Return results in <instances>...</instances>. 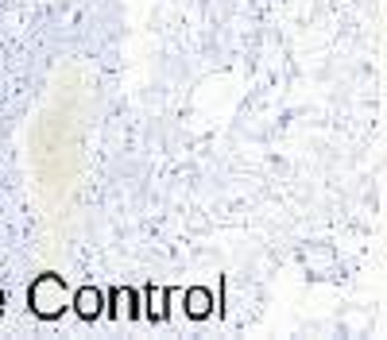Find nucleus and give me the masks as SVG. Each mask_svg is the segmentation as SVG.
Listing matches in <instances>:
<instances>
[{
  "label": "nucleus",
  "instance_id": "obj_1",
  "mask_svg": "<svg viewBox=\"0 0 387 340\" xmlns=\"http://www.w3.org/2000/svg\"><path fill=\"white\" fill-rule=\"evenodd\" d=\"M31 305H35L39 317H55V313H62V309H66V286H62V279L43 275L39 283L31 286Z\"/></svg>",
  "mask_w": 387,
  "mask_h": 340
},
{
  "label": "nucleus",
  "instance_id": "obj_2",
  "mask_svg": "<svg viewBox=\"0 0 387 340\" xmlns=\"http://www.w3.org/2000/svg\"><path fill=\"white\" fill-rule=\"evenodd\" d=\"M74 305H78V313H81V317H97V313H101V294L85 286V290H78Z\"/></svg>",
  "mask_w": 387,
  "mask_h": 340
},
{
  "label": "nucleus",
  "instance_id": "obj_3",
  "mask_svg": "<svg viewBox=\"0 0 387 340\" xmlns=\"http://www.w3.org/2000/svg\"><path fill=\"white\" fill-rule=\"evenodd\" d=\"M190 313L194 317H205L209 313V294L205 290H190Z\"/></svg>",
  "mask_w": 387,
  "mask_h": 340
},
{
  "label": "nucleus",
  "instance_id": "obj_4",
  "mask_svg": "<svg viewBox=\"0 0 387 340\" xmlns=\"http://www.w3.org/2000/svg\"><path fill=\"white\" fill-rule=\"evenodd\" d=\"M151 317H163V290L151 294Z\"/></svg>",
  "mask_w": 387,
  "mask_h": 340
},
{
  "label": "nucleus",
  "instance_id": "obj_5",
  "mask_svg": "<svg viewBox=\"0 0 387 340\" xmlns=\"http://www.w3.org/2000/svg\"><path fill=\"white\" fill-rule=\"evenodd\" d=\"M0 309H4V294H0Z\"/></svg>",
  "mask_w": 387,
  "mask_h": 340
}]
</instances>
